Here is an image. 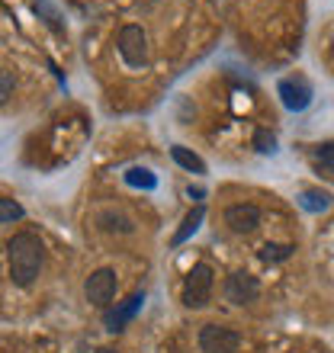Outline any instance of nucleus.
<instances>
[{"instance_id":"1","label":"nucleus","mask_w":334,"mask_h":353,"mask_svg":"<svg viewBox=\"0 0 334 353\" xmlns=\"http://www.w3.org/2000/svg\"><path fill=\"white\" fill-rule=\"evenodd\" d=\"M46 267V244L32 232H19L7 241V270L19 289L32 286Z\"/></svg>"},{"instance_id":"2","label":"nucleus","mask_w":334,"mask_h":353,"mask_svg":"<svg viewBox=\"0 0 334 353\" xmlns=\"http://www.w3.org/2000/svg\"><path fill=\"white\" fill-rule=\"evenodd\" d=\"M213 289H215V273L209 263H193L186 270L184 276V286H180V302L186 308H206L209 299H213Z\"/></svg>"},{"instance_id":"3","label":"nucleus","mask_w":334,"mask_h":353,"mask_svg":"<svg viewBox=\"0 0 334 353\" xmlns=\"http://www.w3.org/2000/svg\"><path fill=\"white\" fill-rule=\"evenodd\" d=\"M116 46H119V55H122V61H126V68H132V71H141V68L148 65V58H151L148 32H145L139 23L122 26L119 29V39H116Z\"/></svg>"},{"instance_id":"4","label":"nucleus","mask_w":334,"mask_h":353,"mask_svg":"<svg viewBox=\"0 0 334 353\" xmlns=\"http://www.w3.org/2000/svg\"><path fill=\"white\" fill-rule=\"evenodd\" d=\"M116 289H119V279H116V270L110 267L93 270L90 276L84 279V299L97 308H110V302L116 299Z\"/></svg>"},{"instance_id":"5","label":"nucleus","mask_w":334,"mask_h":353,"mask_svg":"<svg viewBox=\"0 0 334 353\" xmlns=\"http://www.w3.org/2000/svg\"><path fill=\"white\" fill-rule=\"evenodd\" d=\"M199 350L203 353H238L242 350V334L225 325H206L199 331Z\"/></svg>"},{"instance_id":"6","label":"nucleus","mask_w":334,"mask_h":353,"mask_svg":"<svg viewBox=\"0 0 334 353\" xmlns=\"http://www.w3.org/2000/svg\"><path fill=\"white\" fill-rule=\"evenodd\" d=\"M222 292L232 305H250V302H257V296H260V283H257V276L238 270V273H232V276L225 279Z\"/></svg>"},{"instance_id":"7","label":"nucleus","mask_w":334,"mask_h":353,"mask_svg":"<svg viewBox=\"0 0 334 353\" xmlns=\"http://www.w3.org/2000/svg\"><path fill=\"white\" fill-rule=\"evenodd\" d=\"M225 225H228V232L235 234H250L260 228V209L254 203H232L225 209Z\"/></svg>"},{"instance_id":"8","label":"nucleus","mask_w":334,"mask_h":353,"mask_svg":"<svg viewBox=\"0 0 334 353\" xmlns=\"http://www.w3.org/2000/svg\"><path fill=\"white\" fill-rule=\"evenodd\" d=\"M277 97L289 112H302L312 103V87L306 81H299V77H283L277 84Z\"/></svg>"},{"instance_id":"9","label":"nucleus","mask_w":334,"mask_h":353,"mask_svg":"<svg viewBox=\"0 0 334 353\" xmlns=\"http://www.w3.org/2000/svg\"><path fill=\"white\" fill-rule=\"evenodd\" d=\"M141 305H145V292H135V296H129L126 302H122V305L110 308V312L103 315V325H106V331H110V334L122 331V327L129 325L132 318L141 312Z\"/></svg>"},{"instance_id":"10","label":"nucleus","mask_w":334,"mask_h":353,"mask_svg":"<svg viewBox=\"0 0 334 353\" xmlns=\"http://www.w3.org/2000/svg\"><path fill=\"white\" fill-rule=\"evenodd\" d=\"M93 222L106 234H132L135 232V222H132L122 209H100V212L93 215Z\"/></svg>"},{"instance_id":"11","label":"nucleus","mask_w":334,"mask_h":353,"mask_svg":"<svg viewBox=\"0 0 334 353\" xmlns=\"http://www.w3.org/2000/svg\"><path fill=\"white\" fill-rule=\"evenodd\" d=\"M203 219H206V209L203 205H196V209H190V212L184 215V222H180V228H177V234L170 238V244L174 248H180L184 241H190L196 232H199V225H203Z\"/></svg>"},{"instance_id":"12","label":"nucleus","mask_w":334,"mask_h":353,"mask_svg":"<svg viewBox=\"0 0 334 353\" xmlns=\"http://www.w3.org/2000/svg\"><path fill=\"white\" fill-rule=\"evenodd\" d=\"M36 13H39V19H42V23L52 29V32H58V36H61V32H68L65 13H61V10H58L52 0H36Z\"/></svg>"},{"instance_id":"13","label":"nucleus","mask_w":334,"mask_h":353,"mask_svg":"<svg viewBox=\"0 0 334 353\" xmlns=\"http://www.w3.org/2000/svg\"><path fill=\"white\" fill-rule=\"evenodd\" d=\"M331 193H325V190H302V193H299V205H302V209H306V212H328V209H331Z\"/></svg>"},{"instance_id":"14","label":"nucleus","mask_w":334,"mask_h":353,"mask_svg":"<svg viewBox=\"0 0 334 353\" xmlns=\"http://www.w3.org/2000/svg\"><path fill=\"white\" fill-rule=\"evenodd\" d=\"M170 158L184 170H190V174H206V161L199 158V154H193L190 148H184V145H174V148H170Z\"/></svg>"},{"instance_id":"15","label":"nucleus","mask_w":334,"mask_h":353,"mask_svg":"<svg viewBox=\"0 0 334 353\" xmlns=\"http://www.w3.org/2000/svg\"><path fill=\"white\" fill-rule=\"evenodd\" d=\"M293 251H296V248H293V244H264V248H260V261H267V263H279V261H289V257H293Z\"/></svg>"},{"instance_id":"16","label":"nucleus","mask_w":334,"mask_h":353,"mask_svg":"<svg viewBox=\"0 0 334 353\" xmlns=\"http://www.w3.org/2000/svg\"><path fill=\"white\" fill-rule=\"evenodd\" d=\"M126 183L141 186V190H155V186H158V176L151 174L148 168H132V170H126Z\"/></svg>"},{"instance_id":"17","label":"nucleus","mask_w":334,"mask_h":353,"mask_svg":"<svg viewBox=\"0 0 334 353\" xmlns=\"http://www.w3.org/2000/svg\"><path fill=\"white\" fill-rule=\"evenodd\" d=\"M26 215V209L19 203H13V199H0V225H10L17 222V219H23Z\"/></svg>"},{"instance_id":"18","label":"nucleus","mask_w":334,"mask_h":353,"mask_svg":"<svg viewBox=\"0 0 334 353\" xmlns=\"http://www.w3.org/2000/svg\"><path fill=\"white\" fill-rule=\"evenodd\" d=\"M254 148H257L260 154H273V151H277V135L267 129H257L254 132Z\"/></svg>"},{"instance_id":"19","label":"nucleus","mask_w":334,"mask_h":353,"mask_svg":"<svg viewBox=\"0 0 334 353\" xmlns=\"http://www.w3.org/2000/svg\"><path fill=\"white\" fill-rule=\"evenodd\" d=\"M315 161H318V168H322V170L334 174V141L318 145V148H315Z\"/></svg>"},{"instance_id":"20","label":"nucleus","mask_w":334,"mask_h":353,"mask_svg":"<svg viewBox=\"0 0 334 353\" xmlns=\"http://www.w3.org/2000/svg\"><path fill=\"white\" fill-rule=\"evenodd\" d=\"M13 87H17V77L10 74V71H3V68H0V106H3V103L10 100Z\"/></svg>"},{"instance_id":"21","label":"nucleus","mask_w":334,"mask_h":353,"mask_svg":"<svg viewBox=\"0 0 334 353\" xmlns=\"http://www.w3.org/2000/svg\"><path fill=\"white\" fill-rule=\"evenodd\" d=\"M186 196H193V199H196V203H199V205H203V190H199V186H186Z\"/></svg>"},{"instance_id":"22","label":"nucleus","mask_w":334,"mask_h":353,"mask_svg":"<svg viewBox=\"0 0 334 353\" xmlns=\"http://www.w3.org/2000/svg\"><path fill=\"white\" fill-rule=\"evenodd\" d=\"M97 353H116V350H110V347H103V350H97Z\"/></svg>"}]
</instances>
